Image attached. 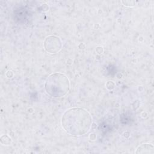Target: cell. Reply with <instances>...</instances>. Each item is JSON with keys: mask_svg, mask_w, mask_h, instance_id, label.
Masks as SVG:
<instances>
[{"mask_svg": "<svg viewBox=\"0 0 154 154\" xmlns=\"http://www.w3.org/2000/svg\"><path fill=\"white\" fill-rule=\"evenodd\" d=\"M92 117L84 108H71L63 114L61 123L63 128L68 134L80 136L87 134L91 128Z\"/></svg>", "mask_w": 154, "mask_h": 154, "instance_id": "obj_1", "label": "cell"}, {"mask_svg": "<svg viewBox=\"0 0 154 154\" xmlns=\"http://www.w3.org/2000/svg\"><path fill=\"white\" fill-rule=\"evenodd\" d=\"M70 83L67 76L60 72L51 73L45 83V89L48 94L54 98H61L70 90Z\"/></svg>", "mask_w": 154, "mask_h": 154, "instance_id": "obj_2", "label": "cell"}, {"mask_svg": "<svg viewBox=\"0 0 154 154\" xmlns=\"http://www.w3.org/2000/svg\"><path fill=\"white\" fill-rule=\"evenodd\" d=\"M45 51L50 54H56L62 48L63 44L61 39L55 35L48 36L43 43Z\"/></svg>", "mask_w": 154, "mask_h": 154, "instance_id": "obj_3", "label": "cell"}, {"mask_svg": "<svg viewBox=\"0 0 154 154\" xmlns=\"http://www.w3.org/2000/svg\"><path fill=\"white\" fill-rule=\"evenodd\" d=\"M153 146L149 143L140 145L136 149V153H153Z\"/></svg>", "mask_w": 154, "mask_h": 154, "instance_id": "obj_4", "label": "cell"}, {"mask_svg": "<svg viewBox=\"0 0 154 154\" xmlns=\"http://www.w3.org/2000/svg\"><path fill=\"white\" fill-rule=\"evenodd\" d=\"M122 2L124 4L125 6H126V7H132V6H134L135 4V1H122Z\"/></svg>", "mask_w": 154, "mask_h": 154, "instance_id": "obj_5", "label": "cell"}]
</instances>
